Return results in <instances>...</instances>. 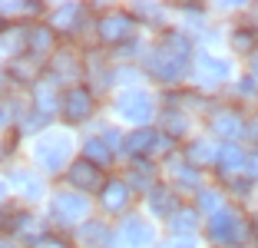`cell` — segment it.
Instances as JSON below:
<instances>
[{
  "label": "cell",
  "mask_w": 258,
  "mask_h": 248,
  "mask_svg": "<svg viewBox=\"0 0 258 248\" xmlns=\"http://www.w3.org/2000/svg\"><path fill=\"white\" fill-rule=\"evenodd\" d=\"M185 70H189V40L179 33H166L149 56V73L159 83H175L185 76Z\"/></svg>",
  "instance_id": "6da1fadb"
},
{
  "label": "cell",
  "mask_w": 258,
  "mask_h": 248,
  "mask_svg": "<svg viewBox=\"0 0 258 248\" xmlns=\"http://www.w3.org/2000/svg\"><path fill=\"white\" fill-rule=\"evenodd\" d=\"M248 235H251V225L232 209H222L209 222V238H212L215 248H238L248 241Z\"/></svg>",
  "instance_id": "7a4b0ae2"
},
{
  "label": "cell",
  "mask_w": 258,
  "mask_h": 248,
  "mask_svg": "<svg viewBox=\"0 0 258 248\" xmlns=\"http://www.w3.org/2000/svg\"><path fill=\"white\" fill-rule=\"evenodd\" d=\"M33 156H37V162L43 165L46 172H60L63 165H67V159H70V136H63V133H46L43 139L37 143Z\"/></svg>",
  "instance_id": "3957f363"
},
{
  "label": "cell",
  "mask_w": 258,
  "mask_h": 248,
  "mask_svg": "<svg viewBox=\"0 0 258 248\" xmlns=\"http://www.w3.org/2000/svg\"><path fill=\"white\" fill-rule=\"evenodd\" d=\"M116 113L122 116L126 122H149L152 113H156V106H152V96L143 90H129L116 99Z\"/></svg>",
  "instance_id": "277c9868"
},
{
  "label": "cell",
  "mask_w": 258,
  "mask_h": 248,
  "mask_svg": "<svg viewBox=\"0 0 258 248\" xmlns=\"http://www.w3.org/2000/svg\"><path fill=\"white\" fill-rule=\"evenodd\" d=\"M93 93L90 90H83V86H73V90L63 96V106H60V113H63V119L67 122H83V119H90L93 116Z\"/></svg>",
  "instance_id": "5b68a950"
},
{
  "label": "cell",
  "mask_w": 258,
  "mask_h": 248,
  "mask_svg": "<svg viewBox=\"0 0 258 248\" xmlns=\"http://www.w3.org/2000/svg\"><path fill=\"white\" fill-rule=\"evenodd\" d=\"M86 215V199L83 196H73V192H60L53 199V218L56 222H80Z\"/></svg>",
  "instance_id": "8992f818"
},
{
  "label": "cell",
  "mask_w": 258,
  "mask_h": 248,
  "mask_svg": "<svg viewBox=\"0 0 258 248\" xmlns=\"http://www.w3.org/2000/svg\"><path fill=\"white\" fill-rule=\"evenodd\" d=\"M67 179L73 182L76 189H86V192H93V189H103L106 185V179H103V172H99L93 162H86V159H80V162L70 165V172Z\"/></svg>",
  "instance_id": "52a82bcc"
},
{
  "label": "cell",
  "mask_w": 258,
  "mask_h": 248,
  "mask_svg": "<svg viewBox=\"0 0 258 248\" xmlns=\"http://www.w3.org/2000/svg\"><path fill=\"white\" fill-rule=\"evenodd\" d=\"M133 33V17L126 14H109L99 20V40L103 43H122Z\"/></svg>",
  "instance_id": "ba28073f"
},
{
  "label": "cell",
  "mask_w": 258,
  "mask_h": 248,
  "mask_svg": "<svg viewBox=\"0 0 258 248\" xmlns=\"http://www.w3.org/2000/svg\"><path fill=\"white\" fill-rule=\"evenodd\" d=\"M152 241V228L143 218H126L119 228V245L116 248H146Z\"/></svg>",
  "instance_id": "9c48e42d"
},
{
  "label": "cell",
  "mask_w": 258,
  "mask_h": 248,
  "mask_svg": "<svg viewBox=\"0 0 258 248\" xmlns=\"http://www.w3.org/2000/svg\"><path fill=\"white\" fill-rule=\"evenodd\" d=\"M99 202L106 212H126L129 209V185L119 179H109L106 185L99 189Z\"/></svg>",
  "instance_id": "30bf717a"
},
{
  "label": "cell",
  "mask_w": 258,
  "mask_h": 248,
  "mask_svg": "<svg viewBox=\"0 0 258 248\" xmlns=\"http://www.w3.org/2000/svg\"><path fill=\"white\" fill-rule=\"evenodd\" d=\"M245 129L242 116L235 113V109H215L212 113V133L222 136V139H235L238 133Z\"/></svg>",
  "instance_id": "8fae6325"
},
{
  "label": "cell",
  "mask_w": 258,
  "mask_h": 248,
  "mask_svg": "<svg viewBox=\"0 0 258 248\" xmlns=\"http://www.w3.org/2000/svg\"><path fill=\"white\" fill-rule=\"evenodd\" d=\"M228 73H232V70H228L225 60H215V56H209V53L199 56V80L202 83H222Z\"/></svg>",
  "instance_id": "7c38bea8"
},
{
  "label": "cell",
  "mask_w": 258,
  "mask_h": 248,
  "mask_svg": "<svg viewBox=\"0 0 258 248\" xmlns=\"http://www.w3.org/2000/svg\"><path fill=\"white\" fill-rule=\"evenodd\" d=\"M156 139H159V136L152 133V129H136V133L126 139V152L129 156H149L152 146H156Z\"/></svg>",
  "instance_id": "4fadbf2b"
},
{
  "label": "cell",
  "mask_w": 258,
  "mask_h": 248,
  "mask_svg": "<svg viewBox=\"0 0 258 248\" xmlns=\"http://www.w3.org/2000/svg\"><path fill=\"white\" fill-rule=\"evenodd\" d=\"M149 205H152V212H156V215H169V218H172L175 212H179V209H175V196H172V189H162V185L149 192Z\"/></svg>",
  "instance_id": "5bb4252c"
},
{
  "label": "cell",
  "mask_w": 258,
  "mask_h": 248,
  "mask_svg": "<svg viewBox=\"0 0 258 248\" xmlns=\"http://www.w3.org/2000/svg\"><path fill=\"white\" fill-rule=\"evenodd\" d=\"M83 152H86V162H93L96 169H99V165H109V162H113V149L106 146V139H86Z\"/></svg>",
  "instance_id": "9a60e30c"
},
{
  "label": "cell",
  "mask_w": 258,
  "mask_h": 248,
  "mask_svg": "<svg viewBox=\"0 0 258 248\" xmlns=\"http://www.w3.org/2000/svg\"><path fill=\"white\" fill-rule=\"evenodd\" d=\"M219 159V152H215L212 143H205V139H199V143L189 146V152H185V162L196 169V165H205V162H215Z\"/></svg>",
  "instance_id": "2e32d148"
},
{
  "label": "cell",
  "mask_w": 258,
  "mask_h": 248,
  "mask_svg": "<svg viewBox=\"0 0 258 248\" xmlns=\"http://www.w3.org/2000/svg\"><path fill=\"white\" fill-rule=\"evenodd\" d=\"M33 99H37V109L40 113H50L56 106V80H43L33 86Z\"/></svg>",
  "instance_id": "e0dca14e"
},
{
  "label": "cell",
  "mask_w": 258,
  "mask_h": 248,
  "mask_svg": "<svg viewBox=\"0 0 258 248\" xmlns=\"http://www.w3.org/2000/svg\"><path fill=\"white\" fill-rule=\"evenodd\" d=\"M27 46L33 53H50L53 50V27H33L27 33Z\"/></svg>",
  "instance_id": "ac0fdd59"
},
{
  "label": "cell",
  "mask_w": 258,
  "mask_h": 248,
  "mask_svg": "<svg viewBox=\"0 0 258 248\" xmlns=\"http://www.w3.org/2000/svg\"><path fill=\"white\" fill-rule=\"evenodd\" d=\"M80 238H83L90 248L109 245V232H106V225H103V222H86V225L80 228Z\"/></svg>",
  "instance_id": "d6986e66"
},
{
  "label": "cell",
  "mask_w": 258,
  "mask_h": 248,
  "mask_svg": "<svg viewBox=\"0 0 258 248\" xmlns=\"http://www.w3.org/2000/svg\"><path fill=\"white\" fill-rule=\"evenodd\" d=\"M215 162H219V172H238V169L245 165V152L235 149V146H225Z\"/></svg>",
  "instance_id": "ffe728a7"
},
{
  "label": "cell",
  "mask_w": 258,
  "mask_h": 248,
  "mask_svg": "<svg viewBox=\"0 0 258 248\" xmlns=\"http://www.w3.org/2000/svg\"><path fill=\"white\" fill-rule=\"evenodd\" d=\"M169 225H172L175 235H185V232H192V228L199 225V215H196L192 209H179L172 218H169Z\"/></svg>",
  "instance_id": "44dd1931"
},
{
  "label": "cell",
  "mask_w": 258,
  "mask_h": 248,
  "mask_svg": "<svg viewBox=\"0 0 258 248\" xmlns=\"http://www.w3.org/2000/svg\"><path fill=\"white\" fill-rule=\"evenodd\" d=\"M76 17H80V7L76 4H67L53 14V30H73L76 27Z\"/></svg>",
  "instance_id": "7402d4cb"
},
{
  "label": "cell",
  "mask_w": 258,
  "mask_h": 248,
  "mask_svg": "<svg viewBox=\"0 0 258 248\" xmlns=\"http://www.w3.org/2000/svg\"><path fill=\"white\" fill-rule=\"evenodd\" d=\"M175 179H179V185H189V189H196L199 185V172H196V169H192V165L189 162H185V165H175Z\"/></svg>",
  "instance_id": "603a6c76"
},
{
  "label": "cell",
  "mask_w": 258,
  "mask_h": 248,
  "mask_svg": "<svg viewBox=\"0 0 258 248\" xmlns=\"http://www.w3.org/2000/svg\"><path fill=\"white\" fill-rule=\"evenodd\" d=\"M53 70H56V73H70V76H76V73H80V63H76V56H70V53H56Z\"/></svg>",
  "instance_id": "cb8c5ba5"
},
{
  "label": "cell",
  "mask_w": 258,
  "mask_h": 248,
  "mask_svg": "<svg viewBox=\"0 0 258 248\" xmlns=\"http://www.w3.org/2000/svg\"><path fill=\"white\" fill-rule=\"evenodd\" d=\"M17 179H20V189H23V196H30V199H40V192H43V185L37 182V175H27V172H20Z\"/></svg>",
  "instance_id": "d4e9b609"
},
{
  "label": "cell",
  "mask_w": 258,
  "mask_h": 248,
  "mask_svg": "<svg viewBox=\"0 0 258 248\" xmlns=\"http://www.w3.org/2000/svg\"><path fill=\"white\" fill-rule=\"evenodd\" d=\"M199 209H202V212H215V215H219V212H222L219 192H199Z\"/></svg>",
  "instance_id": "484cf974"
},
{
  "label": "cell",
  "mask_w": 258,
  "mask_h": 248,
  "mask_svg": "<svg viewBox=\"0 0 258 248\" xmlns=\"http://www.w3.org/2000/svg\"><path fill=\"white\" fill-rule=\"evenodd\" d=\"M251 43H255V33L251 30H238L235 37H232V46H235V50H248Z\"/></svg>",
  "instance_id": "4316f807"
},
{
  "label": "cell",
  "mask_w": 258,
  "mask_h": 248,
  "mask_svg": "<svg viewBox=\"0 0 258 248\" xmlns=\"http://www.w3.org/2000/svg\"><path fill=\"white\" fill-rule=\"evenodd\" d=\"M166 126H169V133H172V136H179V133L185 129V116H179V113H169V116H166Z\"/></svg>",
  "instance_id": "83f0119b"
},
{
  "label": "cell",
  "mask_w": 258,
  "mask_h": 248,
  "mask_svg": "<svg viewBox=\"0 0 258 248\" xmlns=\"http://www.w3.org/2000/svg\"><path fill=\"white\" fill-rule=\"evenodd\" d=\"M14 113H17V106H14V99H10L7 106H0V129H7L10 122H14Z\"/></svg>",
  "instance_id": "f1b7e54d"
},
{
  "label": "cell",
  "mask_w": 258,
  "mask_h": 248,
  "mask_svg": "<svg viewBox=\"0 0 258 248\" xmlns=\"http://www.w3.org/2000/svg\"><path fill=\"white\" fill-rule=\"evenodd\" d=\"M133 185H136V189H146V185H149V169L143 172V165H133Z\"/></svg>",
  "instance_id": "f546056e"
},
{
  "label": "cell",
  "mask_w": 258,
  "mask_h": 248,
  "mask_svg": "<svg viewBox=\"0 0 258 248\" xmlns=\"http://www.w3.org/2000/svg\"><path fill=\"white\" fill-rule=\"evenodd\" d=\"M245 169H248V175H251V179H258V149L245 156Z\"/></svg>",
  "instance_id": "4dcf8cb0"
},
{
  "label": "cell",
  "mask_w": 258,
  "mask_h": 248,
  "mask_svg": "<svg viewBox=\"0 0 258 248\" xmlns=\"http://www.w3.org/2000/svg\"><path fill=\"white\" fill-rule=\"evenodd\" d=\"M37 248H70L63 238H50V235H43V238L37 241Z\"/></svg>",
  "instance_id": "1f68e13d"
},
{
  "label": "cell",
  "mask_w": 258,
  "mask_h": 248,
  "mask_svg": "<svg viewBox=\"0 0 258 248\" xmlns=\"http://www.w3.org/2000/svg\"><path fill=\"white\" fill-rule=\"evenodd\" d=\"M159 248H196L189 238H169V241H162Z\"/></svg>",
  "instance_id": "d6a6232c"
},
{
  "label": "cell",
  "mask_w": 258,
  "mask_h": 248,
  "mask_svg": "<svg viewBox=\"0 0 258 248\" xmlns=\"http://www.w3.org/2000/svg\"><path fill=\"white\" fill-rule=\"evenodd\" d=\"M251 73L258 76V53H255V56H251Z\"/></svg>",
  "instance_id": "836d02e7"
},
{
  "label": "cell",
  "mask_w": 258,
  "mask_h": 248,
  "mask_svg": "<svg viewBox=\"0 0 258 248\" xmlns=\"http://www.w3.org/2000/svg\"><path fill=\"white\" fill-rule=\"evenodd\" d=\"M0 248H14V245H10V241H0Z\"/></svg>",
  "instance_id": "e575fe53"
}]
</instances>
